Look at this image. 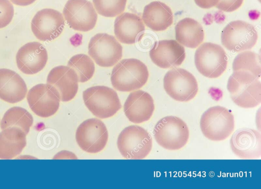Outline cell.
Instances as JSON below:
<instances>
[{"label":"cell","instance_id":"obj_14","mask_svg":"<svg viewBox=\"0 0 261 189\" xmlns=\"http://www.w3.org/2000/svg\"><path fill=\"white\" fill-rule=\"evenodd\" d=\"M65 26L63 15L50 8L37 12L31 22V29L35 37L41 41H51L59 37Z\"/></svg>","mask_w":261,"mask_h":189},{"label":"cell","instance_id":"obj_1","mask_svg":"<svg viewBox=\"0 0 261 189\" xmlns=\"http://www.w3.org/2000/svg\"><path fill=\"white\" fill-rule=\"evenodd\" d=\"M227 88L232 101L238 106L250 108L261 102V83L252 73L243 70L233 71Z\"/></svg>","mask_w":261,"mask_h":189},{"label":"cell","instance_id":"obj_18","mask_svg":"<svg viewBox=\"0 0 261 189\" xmlns=\"http://www.w3.org/2000/svg\"><path fill=\"white\" fill-rule=\"evenodd\" d=\"M78 77L74 70L65 65L57 66L51 69L46 80L47 84L57 90L62 102H68L74 98L78 90Z\"/></svg>","mask_w":261,"mask_h":189},{"label":"cell","instance_id":"obj_17","mask_svg":"<svg viewBox=\"0 0 261 189\" xmlns=\"http://www.w3.org/2000/svg\"><path fill=\"white\" fill-rule=\"evenodd\" d=\"M152 61L162 68L180 65L186 57L185 50L175 40H162L154 43L149 51Z\"/></svg>","mask_w":261,"mask_h":189},{"label":"cell","instance_id":"obj_13","mask_svg":"<svg viewBox=\"0 0 261 189\" xmlns=\"http://www.w3.org/2000/svg\"><path fill=\"white\" fill-rule=\"evenodd\" d=\"M63 13L69 27L78 31L91 30L97 20V14L92 4L87 0H68Z\"/></svg>","mask_w":261,"mask_h":189},{"label":"cell","instance_id":"obj_23","mask_svg":"<svg viewBox=\"0 0 261 189\" xmlns=\"http://www.w3.org/2000/svg\"><path fill=\"white\" fill-rule=\"evenodd\" d=\"M27 144L26 134L18 127H9L0 132V159H11L21 153Z\"/></svg>","mask_w":261,"mask_h":189},{"label":"cell","instance_id":"obj_12","mask_svg":"<svg viewBox=\"0 0 261 189\" xmlns=\"http://www.w3.org/2000/svg\"><path fill=\"white\" fill-rule=\"evenodd\" d=\"M27 101L31 109L38 116L48 117L58 111L60 102V94L53 86L38 84L28 92Z\"/></svg>","mask_w":261,"mask_h":189},{"label":"cell","instance_id":"obj_6","mask_svg":"<svg viewBox=\"0 0 261 189\" xmlns=\"http://www.w3.org/2000/svg\"><path fill=\"white\" fill-rule=\"evenodd\" d=\"M83 99L90 111L100 119L112 117L121 108L116 92L106 86H94L86 89L83 92Z\"/></svg>","mask_w":261,"mask_h":189},{"label":"cell","instance_id":"obj_8","mask_svg":"<svg viewBox=\"0 0 261 189\" xmlns=\"http://www.w3.org/2000/svg\"><path fill=\"white\" fill-rule=\"evenodd\" d=\"M221 35L222 45L235 52L252 49L258 38L257 32L252 25L240 20L228 23Z\"/></svg>","mask_w":261,"mask_h":189},{"label":"cell","instance_id":"obj_7","mask_svg":"<svg viewBox=\"0 0 261 189\" xmlns=\"http://www.w3.org/2000/svg\"><path fill=\"white\" fill-rule=\"evenodd\" d=\"M194 61L196 67L201 75L209 78H216L225 71L227 57L220 45L204 42L196 50Z\"/></svg>","mask_w":261,"mask_h":189},{"label":"cell","instance_id":"obj_26","mask_svg":"<svg viewBox=\"0 0 261 189\" xmlns=\"http://www.w3.org/2000/svg\"><path fill=\"white\" fill-rule=\"evenodd\" d=\"M232 70L247 71L259 79L261 73L260 56L252 51L242 52L234 58Z\"/></svg>","mask_w":261,"mask_h":189},{"label":"cell","instance_id":"obj_29","mask_svg":"<svg viewBox=\"0 0 261 189\" xmlns=\"http://www.w3.org/2000/svg\"><path fill=\"white\" fill-rule=\"evenodd\" d=\"M14 15V7L9 0H0V29L8 26Z\"/></svg>","mask_w":261,"mask_h":189},{"label":"cell","instance_id":"obj_3","mask_svg":"<svg viewBox=\"0 0 261 189\" xmlns=\"http://www.w3.org/2000/svg\"><path fill=\"white\" fill-rule=\"evenodd\" d=\"M157 143L168 150H178L184 147L189 137L187 124L175 116H166L160 119L153 129Z\"/></svg>","mask_w":261,"mask_h":189},{"label":"cell","instance_id":"obj_19","mask_svg":"<svg viewBox=\"0 0 261 189\" xmlns=\"http://www.w3.org/2000/svg\"><path fill=\"white\" fill-rule=\"evenodd\" d=\"M153 98L148 92L138 90L130 93L124 104V112L128 120L136 124L148 121L154 110Z\"/></svg>","mask_w":261,"mask_h":189},{"label":"cell","instance_id":"obj_33","mask_svg":"<svg viewBox=\"0 0 261 189\" xmlns=\"http://www.w3.org/2000/svg\"><path fill=\"white\" fill-rule=\"evenodd\" d=\"M36 0H10L14 4L20 6H25L33 4Z\"/></svg>","mask_w":261,"mask_h":189},{"label":"cell","instance_id":"obj_21","mask_svg":"<svg viewBox=\"0 0 261 189\" xmlns=\"http://www.w3.org/2000/svg\"><path fill=\"white\" fill-rule=\"evenodd\" d=\"M27 93L23 79L15 72L0 68V99L9 103L22 101Z\"/></svg>","mask_w":261,"mask_h":189},{"label":"cell","instance_id":"obj_16","mask_svg":"<svg viewBox=\"0 0 261 189\" xmlns=\"http://www.w3.org/2000/svg\"><path fill=\"white\" fill-rule=\"evenodd\" d=\"M47 52L39 42H28L22 46L16 56L18 68L23 73L33 75L41 71L46 65Z\"/></svg>","mask_w":261,"mask_h":189},{"label":"cell","instance_id":"obj_9","mask_svg":"<svg viewBox=\"0 0 261 189\" xmlns=\"http://www.w3.org/2000/svg\"><path fill=\"white\" fill-rule=\"evenodd\" d=\"M164 88L173 99L188 102L197 94L198 87L195 77L188 70L173 68L168 71L163 79Z\"/></svg>","mask_w":261,"mask_h":189},{"label":"cell","instance_id":"obj_27","mask_svg":"<svg viewBox=\"0 0 261 189\" xmlns=\"http://www.w3.org/2000/svg\"><path fill=\"white\" fill-rule=\"evenodd\" d=\"M68 66L76 72L79 82L83 83L89 80L93 76L95 65L92 60L87 55L76 54L68 61Z\"/></svg>","mask_w":261,"mask_h":189},{"label":"cell","instance_id":"obj_11","mask_svg":"<svg viewBox=\"0 0 261 189\" xmlns=\"http://www.w3.org/2000/svg\"><path fill=\"white\" fill-rule=\"evenodd\" d=\"M108 132L105 124L96 118L89 119L77 127L75 139L79 146L89 153L102 151L108 140Z\"/></svg>","mask_w":261,"mask_h":189},{"label":"cell","instance_id":"obj_2","mask_svg":"<svg viewBox=\"0 0 261 189\" xmlns=\"http://www.w3.org/2000/svg\"><path fill=\"white\" fill-rule=\"evenodd\" d=\"M149 73L146 65L135 58L124 59L113 68L111 81L117 90L128 92L142 87L147 82Z\"/></svg>","mask_w":261,"mask_h":189},{"label":"cell","instance_id":"obj_24","mask_svg":"<svg viewBox=\"0 0 261 189\" xmlns=\"http://www.w3.org/2000/svg\"><path fill=\"white\" fill-rule=\"evenodd\" d=\"M176 40L185 46L196 48L203 41L204 33L202 26L195 19H182L175 27Z\"/></svg>","mask_w":261,"mask_h":189},{"label":"cell","instance_id":"obj_25","mask_svg":"<svg viewBox=\"0 0 261 189\" xmlns=\"http://www.w3.org/2000/svg\"><path fill=\"white\" fill-rule=\"evenodd\" d=\"M33 123V117L29 111L20 107H13L4 114L0 122L3 130L9 127H18L27 135Z\"/></svg>","mask_w":261,"mask_h":189},{"label":"cell","instance_id":"obj_32","mask_svg":"<svg viewBox=\"0 0 261 189\" xmlns=\"http://www.w3.org/2000/svg\"><path fill=\"white\" fill-rule=\"evenodd\" d=\"M54 159H77L76 156L72 153L67 151H62L57 153L53 158Z\"/></svg>","mask_w":261,"mask_h":189},{"label":"cell","instance_id":"obj_30","mask_svg":"<svg viewBox=\"0 0 261 189\" xmlns=\"http://www.w3.org/2000/svg\"><path fill=\"white\" fill-rule=\"evenodd\" d=\"M243 0H219L216 7L224 12H232L239 8Z\"/></svg>","mask_w":261,"mask_h":189},{"label":"cell","instance_id":"obj_28","mask_svg":"<svg viewBox=\"0 0 261 189\" xmlns=\"http://www.w3.org/2000/svg\"><path fill=\"white\" fill-rule=\"evenodd\" d=\"M127 0H93L97 13L105 17H113L125 10Z\"/></svg>","mask_w":261,"mask_h":189},{"label":"cell","instance_id":"obj_4","mask_svg":"<svg viewBox=\"0 0 261 189\" xmlns=\"http://www.w3.org/2000/svg\"><path fill=\"white\" fill-rule=\"evenodd\" d=\"M200 127L207 139L221 141L226 139L233 132L234 120L228 109L220 106L209 108L201 115Z\"/></svg>","mask_w":261,"mask_h":189},{"label":"cell","instance_id":"obj_20","mask_svg":"<svg viewBox=\"0 0 261 189\" xmlns=\"http://www.w3.org/2000/svg\"><path fill=\"white\" fill-rule=\"evenodd\" d=\"M145 30L142 18L134 13H121L114 21L115 35L117 39L123 43H135Z\"/></svg>","mask_w":261,"mask_h":189},{"label":"cell","instance_id":"obj_10","mask_svg":"<svg viewBox=\"0 0 261 189\" xmlns=\"http://www.w3.org/2000/svg\"><path fill=\"white\" fill-rule=\"evenodd\" d=\"M88 54L99 66L111 67L122 58V47L113 36L97 33L90 40Z\"/></svg>","mask_w":261,"mask_h":189},{"label":"cell","instance_id":"obj_5","mask_svg":"<svg viewBox=\"0 0 261 189\" xmlns=\"http://www.w3.org/2000/svg\"><path fill=\"white\" fill-rule=\"evenodd\" d=\"M117 145L120 154L125 158L142 159L151 151L152 140L144 128L137 125H130L120 132Z\"/></svg>","mask_w":261,"mask_h":189},{"label":"cell","instance_id":"obj_31","mask_svg":"<svg viewBox=\"0 0 261 189\" xmlns=\"http://www.w3.org/2000/svg\"><path fill=\"white\" fill-rule=\"evenodd\" d=\"M196 4L203 9H209L216 6L219 0H194Z\"/></svg>","mask_w":261,"mask_h":189},{"label":"cell","instance_id":"obj_15","mask_svg":"<svg viewBox=\"0 0 261 189\" xmlns=\"http://www.w3.org/2000/svg\"><path fill=\"white\" fill-rule=\"evenodd\" d=\"M232 152L244 159H253L261 156V134L256 130L243 128L236 130L230 139Z\"/></svg>","mask_w":261,"mask_h":189},{"label":"cell","instance_id":"obj_22","mask_svg":"<svg viewBox=\"0 0 261 189\" xmlns=\"http://www.w3.org/2000/svg\"><path fill=\"white\" fill-rule=\"evenodd\" d=\"M142 19L152 30L163 31L172 24L173 16L169 6L163 2L153 1L145 6Z\"/></svg>","mask_w":261,"mask_h":189}]
</instances>
